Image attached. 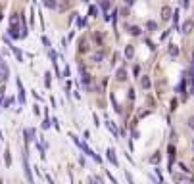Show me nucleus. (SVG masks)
I'll return each mask as SVG.
<instances>
[{
  "label": "nucleus",
  "instance_id": "1",
  "mask_svg": "<svg viewBox=\"0 0 194 184\" xmlns=\"http://www.w3.org/2000/svg\"><path fill=\"white\" fill-rule=\"evenodd\" d=\"M23 165H25V175H27L29 182H33V176H31V171H29V163H27V153L23 152Z\"/></svg>",
  "mask_w": 194,
  "mask_h": 184
},
{
  "label": "nucleus",
  "instance_id": "2",
  "mask_svg": "<svg viewBox=\"0 0 194 184\" xmlns=\"http://www.w3.org/2000/svg\"><path fill=\"white\" fill-rule=\"evenodd\" d=\"M6 77H8V67L0 61V81H2V79H6Z\"/></svg>",
  "mask_w": 194,
  "mask_h": 184
},
{
  "label": "nucleus",
  "instance_id": "3",
  "mask_svg": "<svg viewBox=\"0 0 194 184\" xmlns=\"http://www.w3.org/2000/svg\"><path fill=\"white\" fill-rule=\"evenodd\" d=\"M108 159H110L113 165H117V159H116V153H113V150H108Z\"/></svg>",
  "mask_w": 194,
  "mask_h": 184
},
{
  "label": "nucleus",
  "instance_id": "4",
  "mask_svg": "<svg viewBox=\"0 0 194 184\" xmlns=\"http://www.w3.org/2000/svg\"><path fill=\"white\" fill-rule=\"evenodd\" d=\"M8 35H10V37H12V38H18V37H19V33H18V29H15V27H14V25H12V27H10V31H8Z\"/></svg>",
  "mask_w": 194,
  "mask_h": 184
},
{
  "label": "nucleus",
  "instance_id": "5",
  "mask_svg": "<svg viewBox=\"0 0 194 184\" xmlns=\"http://www.w3.org/2000/svg\"><path fill=\"white\" fill-rule=\"evenodd\" d=\"M44 6L46 8H56V0H44Z\"/></svg>",
  "mask_w": 194,
  "mask_h": 184
},
{
  "label": "nucleus",
  "instance_id": "6",
  "mask_svg": "<svg viewBox=\"0 0 194 184\" xmlns=\"http://www.w3.org/2000/svg\"><path fill=\"white\" fill-rule=\"evenodd\" d=\"M190 29H192V23H190V21H186L185 25H183V33H188Z\"/></svg>",
  "mask_w": 194,
  "mask_h": 184
},
{
  "label": "nucleus",
  "instance_id": "7",
  "mask_svg": "<svg viewBox=\"0 0 194 184\" xmlns=\"http://www.w3.org/2000/svg\"><path fill=\"white\" fill-rule=\"evenodd\" d=\"M129 31H131V35H134V37H139V35H140V29L139 27H131Z\"/></svg>",
  "mask_w": 194,
  "mask_h": 184
},
{
  "label": "nucleus",
  "instance_id": "8",
  "mask_svg": "<svg viewBox=\"0 0 194 184\" xmlns=\"http://www.w3.org/2000/svg\"><path fill=\"white\" fill-rule=\"evenodd\" d=\"M142 86H144V88H150V79H148V77L142 79Z\"/></svg>",
  "mask_w": 194,
  "mask_h": 184
},
{
  "label": "nucleus",
  "instance_id": "9",
  "mask_svg": "<svg viewBox=\"0 0 194 184\" xmlns=\"http://www.w3.org/2000/svg\"><path fill=\"white\" fill-rule=\"evenodd\" d=\"M148 29H150V31H156V23H154V21H148Z\"/></svg>",
  "mask_w": 194,
  "mask_h": 184
},
{
  "label": "nucleus",
  "instance_id": "10",
  "mask_svg": "<svg viewBox=\"0 0 194 184\" xmlns=\"http://www.w3.org/2000/svg\"><path fill=\"white\" fill-rule=\"evenodd\" d=\"M110 8V2H108V0H104V2H102V10H108Z\"/></svg>",
  "mask_w": 194,
  "mask_h": 184
},
{
  "label": "nucleus",
  "instance_id": "11",
  "mask_svg": "<svg viewBox=\"0 0 194 184\" xmlns=\"http://www.w3.org/2000/svg\"><path fill=\"white\" fill-rule=\"evenodd\" d=\"M188 125H190V127H192V129H194V117H192V119L188 121Z\"/></svg>",
  "mask_w": 194,
  "mask_h": 184
},
{
  "label": "nucleus",
  "instance_id": "12",
  "mask_svg": "<svg viewBox=\"0 0 194 184\" xmlns=\"http://www.w3.org/2000/svg\"><path fill=\"white\" fill-rule=\"evenodd\" d=\"M83 2H87V0H83Z\"/></svg>",
  "mask_w": 194,
  "mask_h": 184
}]
</instances>
